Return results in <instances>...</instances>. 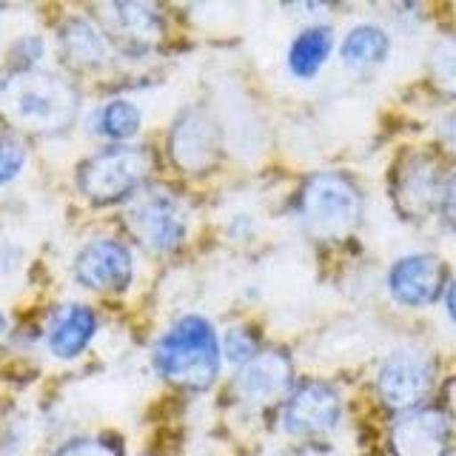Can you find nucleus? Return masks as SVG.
<instances>
[{"instance_id":"nucleus-1","label":"nucleus","mask_w":456,"mask_h":456,"mask_svg":"<svg viewBox=\"0 0 456 456\" xmlns=\"http://www.w3.org/2000/svg\"><path fill=\"white\" fill-rule=\"evenodd\" d=\"M80 94L66 77L43 69H14L0 83V114L28 134H63L77 120Z\"/></svg>"},{"instance_id":"nucleus-2","label":"nucleus","mask_w":456,"mask_h":456,"mask_svg":"<svg viewBox=\"0 0 456 456\" xmlns=\"http://www.w3.org/2000/svg\"><path fill=\"white\" fill-rule=\"evenodd\" d=\"M160 377L185 391H206L220 374V339L200 314L180 317L154 348Z\"/></svg>"},{"instance_id":"nucleus-3","label":"nucleus","mask_w":456,"mask_h":456,"mask_svg":"<svg viewBox=\"0 0 456 456\" xmlns=\"http://www.w3.org/2000/svg\"><path fill=\"white\" fill-rule=\"evenodd\" d=\"M154 171V154L146 146L118 142L92 154L77 171L83 197L94 206H111L132 197Z\"/></svg>"},{"instance_id":"nucleus-4","label":"nucleus","mask_w":456,"mask_h":456,"mask_svg":"<svg viewBox=\"0 0 456 456\" xmlns=\"http://www.w3.org/2000/svg\"><path fill=\"white\" fill-rule=\"evenodd\" d=\"M299 214L305 228L320 240L348 237L362 217V200L354 185L334 171L308 177L299 197Z\"/></svg>"},{"instance_id":"nucleus-5","label":"nucleus","mask_w":456,"mask_h":456,"mask_svg":"<svg viewBox=\"0 0 456 456\" xmlns=\"http://www.w3.org/2000/svg\"><path fill=\"white\" fill-rule=\"evenodd\" d=\"M128 232L134 234L146 251L166 254L175 251L185 240L189 232V211H185L183 200L168 191H146L132 200L126 208Z\"/></svg>"},{"instance_id":"nucleus-6","label":"nucleus","mask_w":456,"mask_h":456,"mask_svg":"<svg viewBox=\"0 0 456 456\" xmlns=\"http://www.w3.org/2000/svg\"><path fill=\"white\" fill-rule=\"evenodd\" d=\"M168 151L177 168L203 175L220 157V126L206 111H183L171 126Z\"/></svg>"},{"instance_id":"nucleus-7","label":"nucleus","mask_w":456,"mask_h":456,"mask_svg":"<svg viewBox=\"0 0 456 456\" xmlns=\"http://www.w3.org/2000/svg\"><path fill=\"white\" fill-rule=\"evenodd\" d=\"M379 396L394 411H413L434 385V365L417 351H396L379 370Z\"/></svg>"},{"instance_id":"nucleus-8","label":"nucleus","mask_w":456,"mask_h":456,"mask_svg":"<svg viewBox=\"0 0 456 456\" xmlns=\"http://www.w3.org/2000/svg\"><path fill=\"white\" fill-rule=\"evenodd\" d=\"M134 274V260L120 240H92L75 260V277L92 291H123Z\"/></svg>"},{"instance_id":"nucleus-9","label":"nucleus","mask_w":456,"mask_h":456,"mask_svg":"<svg viewBox=\"0 0 456 456\" xmlns=\"http://www.w3.org/2000/svg\"><path fill=\"white\" fill-rule=\"evenodd\" d=\"M339 394L325 382H305L289 396L282 411L285 431L294 436H320L339 422Z\"/></svg>"},{"instance_id":"nucleus-10","label":"nucleus","mask_w":456,"mask_h":456,"mask_svg":"<svg viewBox=\"0 0 456 456\" xmlns=\"http://www.w3.org/2000/svg\"><path fill=\"white\" fill-rule=\"evenodd\" d=\"M448 280V268L436 254H408L394 263L388 289L403 305H431L442 294Z\"/></svg>"},{"instance_id":"nucleus-11","label":"nucleus","mask_w":456,"mask_h":456,"mask_svg":"<svg viewBox=\"0 0 456 456\" xmlns=\"http://www.w3.org/2000/svg\"><path fill=\"white\" fill-rule=\"evenodd\" d=\"M448 439V417L436 408L405 411L391 428V448L396 456H445Z\"/></svg>"},{"instance_id":"nucleus-12","label":"nucleus","mask_w":456,"mask_h":456,"mask_svg":"<svg viewBox=\"0 0 456 456\" xmlns=\"http://www.w3.org/2000/svg\"><path fill=\"white\" fill-rule=\"evenodd\" d=\"M394 197L396 206L405 217H428L436 206H442V197H445V185H442L439 166L431 157H413L405 160L396 171V183H394Z\"/></svg>"},{"instance_id":"nucleus-13","label":"nucleus","mask_w":456,"mask_h":456,"mask_svg":"<svg viewBox=\"0 0 456 456\" xmlns=\"http://www.w3.org/2000/svg\"><path fill=\"white\" fill-rule=\"evenodd\" d=\"M291 385V360L285 351H260L246 365H240L237 374V394L246 403H271L282 396Z\"/></svg>"},{"instance_id":"nucleus-14","label":"nucleus","mask_w":456,"mask_h":456,"mask_svg":"<svg viewBox=\"0 0 456 456\" xmlns=\"http://www.w3.org/2000/svg\"><path fill=\"white\" fill-rule=\"evenodd\" d=\"M103 14L109 18V32L123 43V49L146 52L163 35L160 12L149 4H109Z\"/></svg>"},{"instance_id":"nucleus-15","label":"nucleus","mask_w":456,"mask_h":456,"mask_svg":"<svg viewBox=\"0 0 456 456\" xmlns=\"http://www.w3.org/2000/svg\"><path fill=\"white\" fill-rule=\"evenodd\" d=\"M94 331H97L94 311L83 303H69L52 314L46 342L54 356H61V360H75V356L83 354L86 346L92 342Z\"/></svg>"},{"instance_id":"nucleus-16","label":"nucleus","mask_w":456,"mask_h":456,"mask_svg":"<svg viewBox=\"0 0 456 456\" xmlns=\"http://www.w3.org/2000/svg\"><path fill=\"white\" fill-rule=\"evenodd\" d=\"M61 54L69 66L75 69H97L109 61L111 46L106 32L89 18H69L61 26Z\"/></svg>"},{"instance_id":"nucleus-17","label":"nucleus","mask_w":456,"mask_h":456,"mask_svg":"<svg viewBox=\"0 0 456 456\" xmlns=\"http://www.w3.org/2000/svg\"><path fill=\"white\" fill-rule=\"evenodd\" d=\"M334 49V32L328 26L303 28L289 49V69L297 77H314Z\"/></svg>"},{"instance_id":"nucleus-18","label":"nucleus","mask_w":456,"mask_h":456,"mask_svg":"<svg viewBox=\"0 0 456 456\" xmlns=\"http://www.w3.org/2000/svg\"><path fill=\"white\" fill-rule=\"evenodd\" d=\"M388 49H391V40L385 35V28L365 23V26H356L348 32L346 43H342V61L354 69L377 66L385 61Z\"/></svg>"},{"instance_id":"nucleus-19","label":"nucleus","mask_w":456,"mask_h":456,"mask_svg":"<svg viewBox=\"0 0 456 456\" xmlns=\"http://www.w3.org/2000/svg\"><path fill=\"white\" fill-rule=\"evenodd\" d=\"M97 132L114 140L126 142L140 132V109L128 100H111L103 109L97 111Z\"/></svg>"},{"instance_id":"nucleus-20","label":"nucleus","mask_w":456,"mask_h":456,"mask_svg":"<svg viewBox=\"0 0 456 456\" xmlns=\"http://www.w3.org/2000/svg\"><path fill=\"white\" fill-rule=\"evenodd\" d=\"M434 86L448 97H456V37L439 40L431 54Z\"/></svg>"},{"instance_id":"nucleus-21","label":"nucleus","mask_w":456,"mask_h":456,"mask_svg":"<svg viewBox=\"0 0 456 456\" xmlns=\"http://www.w3.org/2000/svg\"><path fill=\"white\" fill-rule=\"evenodd\" d=\"M223 351L232 362L246 365L251 356H256V337L248 331V328L234 325V328H228L223 337Z\"/></svg>"},{"instance_id":"nucleus-22","label":"nucleus","mask_w":456,"mask_h":456,"mask_svg":"<svg viewBox=\"0 0 456 456\" xmlns=\"http://www.w3.org/2000/svg\"><path fill=\"white\" fill-rule=\"evenodd\" d=\"M26 166V149L18 137L0 134V185L12 183Z\"/></svg>"},{"instance_id":"nucleus-23","label":"nucleus","mask_w":456,"mask_h":456,"mask_svg":"<svg viewBox=\"0 0 456 456\" xmlns=\"http://www.w3.org/2000/svg\"><path fill=\"white\" fill-rule=\"evenodd\" d=\"M54 456H123V453H120V445L114 439L83 436V439H71L69 445H63Z\"/></svg>"},{"instance_id":"nucleus-24","label":"nucleus","mask_w":456,"mask_h":456,"mask_svg":"<svg viewBox=\"0 0 456 456\" xmlns=\"http://www.w3.org/2000/svg\"><path fill=\"white\" fill-rule=\"evenodd\" d=\"M40 54H43L40 37H23V40L14 43V49H12V57L20 63V69H32V63L40 61Z\"/></svg>"},{"instance_id":"nucleus-25","label":"nucleus","mask_w":456,"mask_h":456,"mask_svg":"<svg viewBox=\"0 0 456 456\" xmlns=\"http://www.w3.org/2000/svg\"><path fill=\"white\" fill-rule=\"evenodd\" d=\"M442 211H445V220L456 228V175L445 185V197H442Z\"/></svg>"},{"instance_id":"nucleus-26","label":"nucleus","mask_w":456,"mask_h":456,"mask_svg":"<svg viewBox=\"0 0 456 456\" xmlns=\"http://www.w3.org/2000/svg\"><path fill=\"white\" fill-rule=\"evenodd\" d=\"M439 132H442V140H445L451 149H456V114H451L448 120H442Z\"/></svg>"},{"instance_id":"nucleus-27","label":"nucleus","mask_w":456,"mask_h":456,"mask_svg":"<svg viewBox=\"0 0 456 456\" xmlns=\"http://www.w3.org/2000/svg\"><path fill=\"white\" fill-rule=\"evenodd\" d=\"M445 305H448V314H451V320L456 322V282L448 289V294H445Z\"/></svg>"},{"instance_id":"nucleus-28","label":"nucleus","mask_w":456,"mask_h":456,"mask_svg":"<svg viewBox=\"0 0 456 456\" xmlns=\"http://www.w3.org/2000/svg\"><path fill=\"white\" fill-rule=\"evenodd\" d=\"M4 328H6V317H4V311H0V334H4Z\"/></svg>"}]
</instances>
